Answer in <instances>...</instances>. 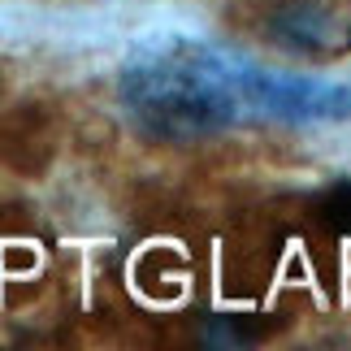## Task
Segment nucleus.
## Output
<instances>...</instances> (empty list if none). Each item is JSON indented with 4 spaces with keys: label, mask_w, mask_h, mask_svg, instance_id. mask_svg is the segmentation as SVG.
<instances>
[{
    "label": "nucleus",
    "mask_w": 351,
    "mask_h": 351,
    "mask_svg": "<svg viewBox=\"0 0 351 351\" xmlns=\"http://www.w3.org/2000/svg\"><path fill=\"white\" fill-rule=\"evenodd\" d=\"M269 330V321L261 317H217L204 334L208 347H239V343H256Z\"/></svg>",
    "instance_id": "20e7f679"
},
{
    "label": "nucleus",
    "mask_w": 351,
    "mask_h": 351,
    "mask_svg": "<svg viewBox=\"0 0 351 351\" xmlns=\"http://www.w3.org/2000/svg\"><path fill=\"white\" fill-rule=\"evenodd\" d=\"M321 217H326L334 230L351 234V182H339L321 195Z\"/></svg>",
    "instance_id": "39448f33"
},
{
    "label": "nucleus",
    "mask_w": 351,
    "mask_h": 351,
    "mask_svg": "<svg viewBox=\"0 0 351 351\" xmlns=\"http://www.w3.org/2000/svg\"><path fill=\"white\" fill-rule=\"evenodd\" d=\"M269 35L291 52H326L330 48V9L317 0H287L269 13Z\"/></svg>",
    "instance_id": "7ed1b4c3"
},
{
    "label": "nucleus",
    "mask_w": 351,
    "mask_h": 351,
    "mask_svg": "<svg viewBox=\"0 0 351 351\" xmlns=\"http://www.w3.org/2000/svg\"><path fill=\"white\" fill-rule=\"evenodd\" d=\"M121 109L152 139L186 143L226 130L243 109L239 61L199 44L139 52L117 83Z\"/></svg>",
    "instance_id": "f257e3e1"
},
{
    "label": "nucleus",
    "mask_w": 351,
    "mask_h": 351,
    "mask_svg": "<svg viewBox=\"0 0 351 351\" xmlns=\"http://www.w3.org/2000/svg\"><path fill=\"white\" fill-rule=\"evenodd\" d=\"M239 96L243 104L282 121H347L351 83H330L313 74H278L239 61Z\"/></svg>",
    "instance_id": "f03ea898"
}]
</instances>
